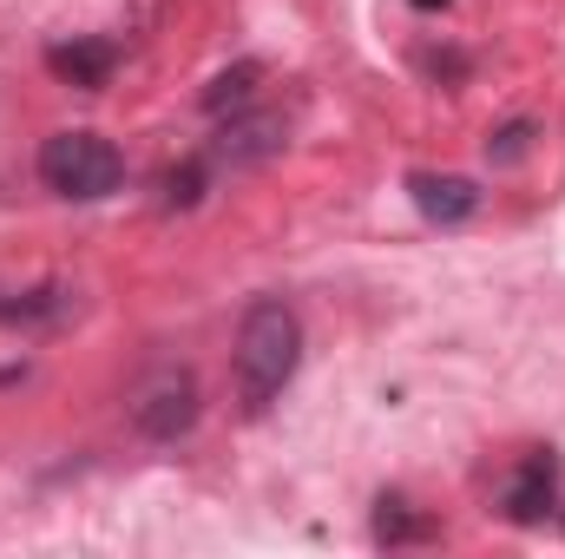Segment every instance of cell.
<instances>
[{
  "instance_id": "cell-11",
  "label": "cell",
  "mask_w": 565,
  "mask_h": 559,
  "mask_svg": "<svg viewBox=\"0 0 565 559\" xmlns=\"http://www.w3.org/2000/svg\"><path fill=\"white\" fill-rule=\"evenodd\" d=\"M204 178H211V158H191V165L164 171V211H184V204H198V198H204Z\"/></svg>"
},
{
  "instance_id": "cell-9",
  "label": "cell",
  "mask_w": 565,
  "mask_h": 559,
  "mask_svg": "<svg viewBox=\"0 0 565 559\" xmlns=\"http://www.w3.org/2000/svg\"><path fill=\"white\" fill-rule=\"evenodd\" d=\"M257 80H264V66H257V60H244V66H231V73H217V80H211L204 106H211V113H244V106L257 99Z\"/></svg>"
},
{
  "instance_id": "cell-7",
  "label": "cell",
  "mask_w": 565,
  "mask_h": 559,
  "mask_svg": "<svg viewBox=\"0 0 565 559\" xmlns=\"http://www.w3.org/2000/svg\"><path fill=\"white\" fill-rule=\"evenodd\" d=\"M282 145V119L277 113H237L224 133H217V145H211V165H250V158H264V151H277Z\"/></svg>"
},
{
  "instance_id": "cell-5",
  "label": "cell",
  "mask_w": 565,
  "mask_h": 559,
  "mask_svg": "<svg viewBox=\"0 0 565 559\" xmlns=\"http://www.w3.org/2000/svg\"><path fill=\"white\" fill-rule=\"evenodd\" d=\"M408 198H415V211H422L427 224H467L480 211V191L467 178H454V171H415Z\"/></svg>"
},
{
  "instance_id": "cell-8",
  "label": "cell",
  "mask_w": 565,
  "mask_h": 559,
  "mask_svg": "<svg viewBox=\"0 0 565 559\" xmlns=\"http://www.w3.org/2000/svg\"><path fill=\"white\" fill-rule=\"evenodd\" d=\"M408 540H434V520H422L402 494H382V507H375V547H408Z\"/></svg>"
},
{
  "instance_id": "cell-3",
  "label": "cell",
  "mask_w": 565,
  "mask_h": 559,
  "mask_svg": "<svg viewBox=\"0 0 565 559\" xmlns=\"http://www.w3.org/2000/svg\"><path fill=\"white\" fill-rule=\"evenodd\" d=\"M126 415L145 441H184L198 428V376L178 362H158L139 389L126 395Z\"/></svg>"
},
{
  "instance_id": "cell-4",
  "label": "cell",
  "mask_w": 565,
  "mask_h": 559,
  "mask_svg": "<svg viewBox=\"0 0 565 559\" xmlns=\"http://www.w3.org/2000/svg\"><path fill=\"white\" fill-rule=\"evenodd\" d=\"M500 507H507L513 527H540V520H553V514H559V461H553V454H526V461L507 474Z\"/></svg>"
},
{
  "instance_id": "cell-13",
  "label": "cell",
  "mask_w": 565,
  "mask_h": 559,
  "mask_svg": "<svg viewBox=\"0 0 565 559\" xmlns=\"http://www.w3.org/2000/svg\"><path fill=\"white\" fill-rule=\"evenodd\" d=\"M415 7H422V13H434V7H447V0H415Z\"/></svg>"
},
{
  "instance_id": "cell-6",
  "label": "cell",
  "mask_w": 565,
  "mask_h": 559,
  "mask_svg": "<svg viewBox=\"0 0 565 559\" xmlns=\"http://www.w3.org/2000/svg\"><path fill=\"white\" fill-rule=\"evenodd\" d=\"M46 66H53L66 86L99 93V86L113 80V66H119V46H113V40H60V46H46Z\"/></svg>"
},
{
  "instance_id": "cell-12",
  "label": "cell",
  "mask_w": 565,
  "mask_h": 559,
  "mask_svg": "<svg viewBox=\"0 0 565 559\" xmlns=\"http://www.w3.org/2000/svg\"><path fill=\"white\" fill-rule=\"evenodd\" d=\"M526 145H533V119H513V126H500V133L487 139V158H493V165H520Z\"/></svg>"
},
{
  "instance_id": "cell-1",
  "label": "cell",
  "mask_w": 565,
  "mask_h": 559,
  "mask_svg": "<svg viewBox=\"0 0 565 559\" xmlns=\"http://www.w3.org/2000/svg\"><path fill=\"white\" fill-rule=\"evenodd\" d=\"M302 362V323L282 296H257L237 323V349H231V382H237V409L244 415H270L289 376Z\"/></svg>"
},
{
  "instance_id": "cell-2",
  "label": "cell",
  "mask_w": 565,
  "mask_h": 559,
  "mask_svg": "<svg viewBox=\"0 0 565 559\" xmlns=\"http://www.w3.org/2000/svg\"><path fill=\"white\" fill-rule=\"evenodd\" d=\"M40 178H46V191H60L73 204H93V198H113L126 184V158L99 133H53L40 145Z\"/></svg>"
},
{
  "instance_id": "cell-10",
  "label": "cell",
  "mask_w": 565,
  "mask_h": 559,
  "mask_svg": "<svg viewBox=\"0 0 565 559\" xmlns=\"http://www.w3.org/2000/svg\"><path fill=\"white\" fill-rule=\"evenodd\" d=\"M66 316V289H26V296H0V323H60Z\"/></svg>"
}]
</instances>
